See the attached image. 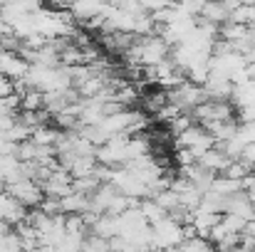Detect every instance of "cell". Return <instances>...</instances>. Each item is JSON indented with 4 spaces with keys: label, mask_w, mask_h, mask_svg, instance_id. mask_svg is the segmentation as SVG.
<instances>
[{
    "label": "cell",
    "mask_w": 255,
    "mask_h": 252,
    "mask_svg": "<svg viewBox=\"0 0 255 252\" xmlns=\"http://www.w3.org/2000/svg\"><path fill=\"white\" fill-rule=\"evenodd\" d=\"M171 52V47L166 45V40L161 35H144V37H134L131 47L124 52L129 62H134L136 67H151L159 65L161 60H166Z\"/></svg>",
    "instance_id": "cell-1"
},
{
    "label": "cell",
    "mask_w": 255,
    "mask_h": 252,
    "mask_svg": "<svg viewBox=\"0 0 255 252\" xmlns=\"http://www.w3.org/2000/svg\"><path fill=\"white\" fill-rule=\"evenodd\" d=\"M166 99H169V104H173L181 114H191L198 104L206 101V91H203V84H193L186 80V82L166 89Z\"/></svg>",
    "instance_id": "cell-2"
},
{
    "label": "cell",
    "mask_w": 255,
    "mask_h": 252,
    "mask_svg": "<svg viewBox=\"0 0 255 252\" xmlns=\"http://www.w3.org/2000/svg\"><path fill=\"white\" fill-rule=\"evenodd\" d=\"M173 144H176V149H188V151L193 154V159H196V161H198V156H201V154H206L208 149H213V146H216L213 136H211L201 124H191L186 131H181V134L173 139Z\"/></svg>",
    "instance_id": "cell-3"
},
{
    "label": "cell",
    "mask_w": 255,
    "mask_h": 252,
    "mask_svg": "<svg viewBox=\"0 0 255 252\" xmlns=\"http://www.w3.org/2000/svg\"><path fill=\"white\" fill-rule=\"evenodd\" d=\"M151 228V245L154 250H164V248H178L183 243V225L173 223L169 215L161 218L159 223L149 225Z\"/></svg>",
    "instance_id": "cell-4"
},
{
    "label": "cell",
    "mask_w": 255,
    "mask_h": 252,
    "mask_svg": "<svg viewBox=\"0 0 255 252\" xmlns=\"http://www.w3.org/2000/svg\"><path fill=\"white\" fill-rule=\"evenodd\" d=\"M238 114L236 104L233 101H213V99H206L203 104H198L193 111H191V119L201 126L211 124V121H226V119H233Z\"/></svg>",
    "instance_id": "cell-5"
},
{
    "label": "cell",
    "mask_w": 255,
    "mask_h": 252,
    "mask_svg": "<svg viewBox=\"0 0 255 252\" xmlns=\"http://www.w3.org/2000/svg\"><path fill=\"white\" fill-rule=\"evenodd\" d=\"M7 195L12 200H17L20 205H40L45 193H42V185L35 183V180H27V178H20L15 183H7Z\"/></svg>",
    "instance_id": "cell-6"
},
{
    "label": "cell",
    "mask_w": 255,
    "mask_h": 252,
    "mask_svg": "<svg viewBox=\"0 0 255 252\" xmlns=\"http://www.w3.org/2000/svg\"><path fill=\"white\" fill-rule=\"evenodd\" d=\"M236 5H238L236 0H206V5H203L198 17L221 27V25H226L231 20V12L236 10Z\"/></svg>",
    "instance_id": "cell-7"
},
{
    "label": "cell",
    "mask_w": 255,
    "mask_h": 252,
    "mask_svg": "<svg viewBox=\"0 0 255 252\" xmlns=\"http://www.w3.org/2000/svg\"><path fill=\"white\" fill-rule=\"evenodd\" d=\"M27 67H30V65H27L17 52H5V50H0V75H2L5 80L20 82V80L25 77Z\"/></svg>",
    "instance_id": "cell-8"
},
{
    "label": "cell",
    "mask_w": 255,
    "mask_h": 252,
    "mask_svg": "<svg viewBox=\"0 0 255 252\" xmlns=\"http://www.w3.org/2000/svg\"><path fill=\"white\" fill-rule=\"evenodd\" d=\"M233 89H236V84L231 82V80L213 77V75H208V80L203 82L206 99H213V101H231L233 99Z\"/></svg>",
    "instance_id": "cell-9"
},
{
    "label": "cell",
    "mask_w": 255,
    "mask_h": 252,
    "mask_svg": "<svg viewBox=\"0 0 255 252\" xmlns=\"http://www.w3.org/2000/svg\"><path fill=\"white\" fill-rule=\"evenodd\" d=\"M223 213L238 215V218H243V220L248 223V220L255 218V205L248 200L246 190H238V193H233V195H226V210H223Z\"/></svg>",
    "instance_id": "cell-10"
},
{
    "label": "cell",
    "mask_w": 255,
    "mask_h": 252,
    "mask_svg": "<svg viewBox=\"0 0 255 252\" xmlns=\"http://www.w3.org/2000/svg\"><path fill=\"white\" fill-rule=\"evenodd\" d=\"M231 164V159H226V154H221L216 146L213 149H208L206 154H201L198 156V161H196V166H201L203 170H211L213 175H221L226 166Z\"/></svg>",
    "instance_id": "cell-11"
},
{
    "label": "cell",
    "mask_w": 255,
    "mask_h": 252,
    "mask_svg": "<svg viewBox=\"0 0 255 252\" xmlns=\"http://www.w3.org/2000/svg\"><path fill=\"white\" fill-rule=\"evenodd\" d=\"M211 190H216V193H221V195H233V193L243 190V180H233V178H226V175H216Z\"/></svg>",
    "instance_id": "cell-12"
},
{
    "label": "cell",
    "mask_w": 255,
    "mask_h": 252,
    "mask_svg": "<svg viewBox=\"0 0 255 252\" xmlns=\"http://www.w3.org/2000/svg\"><path fill=\"white\" fill-rule=\"evenodd\" d=\"M139 210H141V215L146 218L149 225H154V223H159L161 218H166V213L161 210V205H159L156 200H151V198H144V203L139 205Z\"/></svg>",
    "instance_id": "cell-13"
},
{
    "label": "cell",
    "mask_w": 255,
    "mask_h": 252,
    "mask_svg": "<svg viewBox=\"0 0 255 252\" xmlns=\"http://www.w3.org/2000/svg\"><path fill=\"white\" fill-rule=\"evenodd\" d=\"M181 252H216L213 248V243L211 240H206V238H198V235H193V238H186L181 245Z\"/></svg>",
    "instance_id": "cell-14"
},
{
    "label": "cell",
    "mask_w": 255,
    "mask_h": 252,
    "mask_svg": "<svg viewBox=\"0 0 255 252\" xmlns=\"http://www.w3.org/2000/svg\"><path fill=\"white\" fill-rule=\"evenodd\" d=\"M20 114V96L12 91L7 96H0V116L2 119H15Z\"/></svg>",
    "instance_id": "cell-15"
},
{
    "label": "cell",
    "mask_w": 255,
    "mask_h": 252,
    "mask_svg": "<svg viewBox=\"0 0 255 252\" xmlns=\"http://www.w3.org/2000/svg\"><path fill=\"white\" fill-rule=\"evenodd\" d=\"M169 104V99H166V89H156V91H151V94H146L144 96V106H146V111H151V114H156L161 106H166Z\"/></svg>",
    "instance_id": "cell-16"
},
{
    "label": "cell",
    "mask_w": 255,
    "mask_h": 252,
    "mask_svg": "<svg viewBox=\"0 0 255 252\" xmlns=\"http://www.w3.org/2000/svg\"><path fill=\"white\" fill-rule=\"evenodd\" d=\"M203 5H206V0H176L178 12L186 15V17H198L201 10H203Z\"/></svg>",
    "instance_id": "cell-17"
},
{
    "label": "cell",
    "mask_w": 255,
    "mask_h": 252,
    "mask_svg": "<svg viewBox=\"0 0 255 252\" xmlns=\"http://www.w3.org/2000/svg\"><path fill=\"white\" fill-rule=\"evenodd\" d=\"M236 139L248 146V144H255V121H241L238 124V131H236Z\"/></svg>",
    "instance_id": "cell-18"
},
{
    "label": "cell",
    "mask_w": 255,
    "mask_h": 252,
    "mask_svg": "<svg viewBox=\"0 0 255 252\" xmlns=\"http://www.w3.org/2000/svg\"><path fill=\"white\" fill-rule=\"evenodd\" d=\"M248 173H251V170L246 168V164H243V161H231L221 175H226V178H233V180H243Z\"/></svg>",
    "instance_id": "cell-19"
},
{
    "label": "cell",
    "mask_w": 255,
    "mask_h": 252,
    "mask_svg": "<svg viewBox=\"0 0 255 252\" xmlns=\"http://www.w3.org/2000/svg\"><path fill=\"white\" fill-rule=\"evenodd\" d=\"M173 161H176L181 168L196 164V159H193V154H191L188 149H176V151H173Z\"/></svg>",
    "instance_id": "cell-20"
},
{
    "label": "cell",
    "mask_w": 255,
    "mask_h": 252,
    "mask_svg": "<svg viewBox=\"0 0 255 252\" xmlns=\"http://www.w3.org/2000/svg\"><path fill=\"white\" fill-rule=\"evenodd\" d=\"M139 2H141V7H144L146 12H159V10L173 5V0H139Z\"/></svg>",
    "instance_id": "cell-21"
},
{
    "label": "cell",
    "mask_w": 255,
    "mask_h": 252,
    "mask_svg": "<svg viewBox=\"0 0 255 252\" xmlns=\"http://www.w3.org/2000/svg\"><path fill=\"white\" fill-rule=\"evenodd\" d=\"M238 161H243L248 170H255V144H248V146L243 149V154H241Z\"/></svg>",
    "instance_id": "cell-22"
},
{
    "label": "cell",
    "mask_w": 255,
    "mask_h": 252,
    "mask_svg": "<svg viewBox=\"0 0 255 252\" xmlns=\"http://www.w3.org/2000/svg\"><path fill=\"white\" fill-rule=\"evenodd\" d=\"M5 32H10V25H7V22L0 17V35H5Z\"/></svg>",
    "instance_id": "cell-23"
},
{
    "label": "cell",
    "mask_w": 255,
    "mask_h": 252,
    "mask_svg": "<svg viewBox=\"0 0 255 252\" xmlns=\"http://www.w3.org/2000/svg\"><path fill=\"white\" fill-rule=\"evenodd\" d=\"M156 252H181V248H164V250H156Z\"/></svg>",
    "instance_id": "cell-24"
},
{
    "label": "cell",
    "mask_w": 255,
    "mask_h": 252,
    "mask_svg": "<svg viewBox=\"0 0 255 252\" xmlns=\"http://www.w3.org/2000/svg\"><path fill=\"white\" fill-rule=\"evenodd\" d=\"M173 2H176V0H173Z\"/></svg>",
    "instance_id": "cell-25"
}]
</instances>
